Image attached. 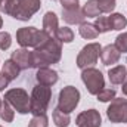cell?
Returning a JSON list of instances; mask_svg holds the SVG:
<instances>
[{
  "mask_svg": "<svg viewBox=\"0 0 127 127\" xmlns=\"http://www.w3.org/2000/svg\"><path fill=\"white\" fill-rule=\"evenodd\" d=\"M121 52L115 47V44H108L100 50V59L103 65H114L120 61Z\"/></svg>",
  "mask_w": 127,
  "mask_h": 127,
  "instance_id": "obj_13",
  "label": "cell"
},
{
  "mask_svg": "<svg viewBox=\"0 0 127 127\" xmlns=\"http://www.w3.org/2000/svg\"><path fill=\"white\" fill-rule=\"evenodd\" d=\"M108 78L112 84H123L127 78V68L124 65H117L108 71Z\"/></svg>",
  "mask_w": 127,
  "mask_h": 127,
  "instance_id": "obj_15",
  "label": "cell"
},
{
  "mask_svg": "<svg viewBox=\"0 0 127 127\" xmlns=\"http://www.w3.org/2000/svg\"><path fill=\"white\" fill-rule=\"evenodd\" d=\"M1 103H3V102H1V99H0V108H1Z\"/></svg>",
  "mask_w": 127,
  "mask_h": 127,
  "instance_id": "obj_35",
  "label": "cell"
},
{
  "mask_svg": "<svg viewBox=\"0 0 127 127\" xmlns=\"http://www.w3.org/2000/svg\"><path fill=\"white\" fill-rule=\"evenodd\" d=\"M121 90H123V93L127 96V81H124V83H123V87H121Z\"/></svg>",
  "mask_w": 127,
  "mask_h": 127,
  "instance_id": "obj_33",
  "label": "cell"
},
{
  "mask_svg": "<svg viewBox=\"0 0 127 127\" xmlns=\"http://www.w3.org/2000/svg\"><path fill=\"white\" fill-rule=\"evenodd\" d=\"M83 13H84V16H89V18H97V16H100L102 12H100L96 0H89L83 6Z\"/></svg>",
  "mask_w": 127,
  "mask_h": 127,
  "instance_id": "obj_20",
  "label": "cell"
},
{
  "mask_svg": "<svg viewBox=\"0 0 127 127\" xmlns=\"http://www.w3.org/2000/svg\"><path fill=\"white\" fill-rule=\"evenodd\" d=\"M3 27V19H1V16H0V28Z\"/></svg>",
  "mask_w": 127,
  "mask_h": 127,
  "instance_id": "obj_34",
  "label": "cell"
},
{
  "mask_svg": "<svg viewBox=\"0 0 127 127\" xmlns=\"http://www.w3.org/2000/svg\"><path fill=\"white\" fill-rule=\"evenodd\" d=\"M62 55V44L55 37H50L46 43L35 47L32 52V66L43 68L52 64H58Z\"/></svg>",
  "mask_w": 127,
  "mask_h": 127,
  "instance_id": "obj_1",
  "label": "cell"
},
{
  "mask_svg": "<svg viewBox=\"0 0 127 127\" xmlns=\"http://www.w3.org/2000/svg\"><path fill=\"white\" fill-rule=\"evenodd\" d=\"M55 38L59 40L61 43H71L74 40V32H72L71 28H68V27H62V28H58Z\"/></svg>",
  "mask_w": 127,
  "mask_h": 127,
  "instance_id": "obj_22",
  "label": "cell"
},
{
  "mask_svg": "<svg viewBox=\"0 0 127 127\" xmlns=\"http://www.w3.org/2000/svg\"><path fill=\"white\" fill-rule=\"evenodd\" d=\"M78 31H80V35H81L83 38H87V40H93V38H96V37L99 35V31L96 30L95 24H89V22L80 24Z\"/></svg>",
  "mask_w": 127,
  "mask_h": 127,
  "instance_id": "obj_18",
  "label": "cell"
},
{
  "mask_svg": "<svg viewBox=\"0 0 127 127\" xmlns=\"http://www.w3.org/2000/svg\"><path fill=\"white\" fill-rule=\"evenodd\" d=\"M15 6H16V0H0V12H3L6 15L12 16Z\"/></svg>",
  "mask_w": 127,
  "mask_h": 127,
  "instance_id": "obj_26",
  "label": "cell"
},
{
  "mask_svg": "<svg viewBox=\"0 0 127 127\" xmlns=\"http://www.w3.org/2000/svg\"><path fill=\"white\" fill-rule=\"evenodd\" d=\"M52 97V89L47 86L37 84L32 89L30 96V112L32 115H43L49 108V102Z\"/></svg>",
  "mask_w": 127,
  "mask_h": 127,
  "instance_id": "obj_3",
  "label": "cell"
},
{
  "mask_svg": "<svg viewBox=\"0 0 127 127\" xmlns=\"http://www.w3.org/2000/svg\"><path fill=\"white\" fill-rule=\"evenodd\" d=\"M13 117H15L13 108L4 100V102L1 103V108H0V118H1L4 123H12V121H13Z\"/></svg>",
  "mask_w": 127,
  "mask_h": 127,
  "instance_id": "obj_23",
  "label": "cell"
},
{
  "mask_svg": "<svg viewBox=\"0 0 127 127\" xmlns=\"http://www.w3.org/2000/svg\"><path fill=\"white\" fill-rule=\"evenodd\" d=\"M108 22L111 30H123L127 25L126 16L121 13H111V16H108Z\"/></svg>",
  "mask_w": 127,
  "mask_h": 127,
  "instance_id": "obj_19",
  "label": "cell"
},
{
  "mask_svg": "<svg viewBox=\"0 0 127 127\" xmlns=\"http://www.w3.org/2000/svg\"><path fill=\"white\" fill-rule=\"evenodd\" d=\"M35 80L38 84L41 86H53L56 81H58V72L47 68V66H43V68H38L37 69V74H35Z\"/></svg>",
  "mask_w": 127,
  "mask_h": 127,
  "instance_id": "obj_12",
  "label": "cell"
},
{
  "mask_svg": "<svg viewBox=\"0 0 127 127\" xmlns=\"http://www.w3.org/2000/svg\"><path fill=\"white\" fill-rule=\"evenodd\" d=\"M96 96H97V99L100 102H109V100H112L115 97V90L114 89H103V90H100Z\"/></svg>",
  "mask_w": 127,
  "mask_h": 127,
  "instance_id": "obj_29",
  "label": "cell"
},
{
  "mask_svg": "<svg viewBox=\"0 0 127 127\" xmlns=\"http://www.w3.org/2000/svg\"><path fill=\"white\" fill-rule=\"evenodd\" d=\"M102 13H109L115 9V0H96Z\"/></svg>",
  "mask_w": 127,
  "mask_h": 127,
  "instance_id": "obj_27",
  "label": "cell"
},
{
  "mask_svg": "<svg viewBox=\"0 0 127 127\" xmlns=\"http://www.w3.org/2000/svg\"><path fill=\"white\" fill-rule=\"evenodd\" d=\"M10 44H12V37H10V34L6 31L0 32V49L1 50H7L9 47H10Z\"/></svg>",
  "mask_w": 127,
  "mask_h": 127,
  "instance_id": "obj_30",
  "label": "cell"
},
{
  "mask_svg": "<svg viewBox=\"0 0 127 127\" xmlns=\"http://www.w3.org/2000/svg\"><path fill=\"white\" fill-rule=\"evenodd\" d=\"M59 25H58V16L55 12H46V15L43 16V31L49 34V37H55L58 31Z\"/></svg>",
  "mask_w": 127,
  "mask_h": 127,
  "instance_id": "obj_14",
  "label": "cell"
},
{
  "mask_svg": "<svg viewBox=\"0 0 127 127\" xmlns=\"http://www.w3.org/2000/svg\"><path fill=\"white\" fill-rule=\"evenodd\" d=\"M62 18L66 24H83L86 16L83 13V9H72V10H62Z\"/></svg>",
  "mask_w": 127,
  "mask_h": 127,
  "instance_id": "obj_16",
  "label": "cell"
},
{
  "mask_svg": "<svg viewBox=\"0 0 127 127\" xmlns=\"http://www.w3.org/2000/svg\"><path fill=\"white\" fill-rule=\"evenodd\" d=\"M49 34L43 30H37L35 27H22L16 31V41L28 49V47H38L43 43H46L49 40Z\"/></svg>",
  "mask_w": 127,
  "mask_h": 127,
  "instance_id": "obj_2",
  "label": "cell"
},
{
  "mask_svg": "<svg viewBox=\"0 0 127 127\" xmlns=\"http://www.w3.org/2000/svg\"><path fill=\"white\" fill-rule=\"evenodd\" d=\"M52 118H53V123L58 127H68L71 123V118H69V114H65L62 111H59L58 108L53 109V114H52Z\"/></svg>",
  "mask_w": 127,
  "mask_h": 127,
  "instance_id": "obj_21",
  "label": "cell"
},
{
  "mask_svg": "<svg viewBox=\"0 0 127 127\" xmlns=\"http://www.w3.org/2000/svg\"><path fill=\"white\" fill-rule=\"evenodd\" d=\"M4 100L19 114L30 112V96L24 89H10L4 93Z\"/></svg>",
  "mask_w": 127,
  "mask_h": 127,
  "instance_id": "obj_5",
  "label": "cell"
},
{
  "mask_svg": "<svg viewBox=\"0 0 127 127\" xmlns=\"http://www.w3.org/2000/svg\"><path fill=\"white\" fill-rule=\"evenodd\" d=\"M80 102V92L74 86H66L59 92L58 97V109L65 114H71Z\"/></svg>",
  "mask_w": 127,
  "mask_h": 127,
  "instance_id": "obj_4",
  "label": "cell"
},
{
  "mask_svg": "<svg viewBox=\"0 0 127 127\" xmlns=\"http://www.w3.org/2000/svg\"><path fill=\"white\" fill-rule=\"evenodd\" d=\"M95 27L96 30L100 32H108L111 31V28H109V22H108V16H97L95 21Z\"/></svg>",
  "mask_w": 127,
  "mask_h": 127,
  "instance_id": "obj_25",
  "label": "cell"
},
{
  "mask_svg": "<svg viewBox=\"0 0 127 127\" xmlns=\"http://www.w3.org/2000/svg\"><path fill=\"white\" fill-rule=\"evenodd\" d=\"M106 115L111 123H127V100L114 97L106 109Z\"/></svg>",
  "mask_w": 127,
  "mask_h": 127,
  "instance_id": "obj_9",
  "label": "cell"
},
{
  "mask_svg": "<svg viewBox=\"0 0 127 127\" xmlns=\"http://www.w3.org/2000/svg\"><path fill=\"white\" fill-rule=\"evenodd\" d=\"M115 47L121 53H127V32H121V34L117 35V38H115Z\"/></svg>",
  "mask_w": 127,
  "mask_h": 127,
  "instance_id": "obj_28",
  "label": "cell"
},
{
  "mask_svg": "<svg viewBox=\"0 0 127 127\" xmlns=\"http://www.w3.org/2000/svg\"><path fill=\"white\" fill-rule=\"evenodd\" d=\"M10 59L19 66V69H28L32 66V52H30L25 47L18 49L12 53Z\"/></svg>",
  "mask_w": 127,
  "mask_h": 127,
  "instance_id": "obj_11",
  "label": "cell"
},
{
  "mask_svg": "<svg viewBox=\"0 0 127 127\" xmlns=\"http://www.w3.org/2000/svg\"><path fill=\"white\" fill-rule=\"evenodd\" d=\"M100 123H102V118L99 111L96 109L83 111L75 118V124L78 127H100Z\"/></svg>",
  "mask_w": 127,
  "mask_h": 127,
  "instance_id": "obj_10",
  "label": "cell"
},
{
  "mask_svg": "<svg viewBox=\"0 0 127 127\" xmlns=\"http://www.w3.org/2000/svg\"><path fill=\"white\" fill-rule=\"evenodd\" d=\"M81 80L86 84V89L89 90L90 95H97L100 90L105 89V80L103 75L99 69L96 68H86L81 72Z\"/></svg>",
  "mask_w": 127,
  "mask_h": 127,
  "instance_id": "obj_6",
  "label": "cell"
},
{
  "mask_svg": "<svg viewBox=\"0 0 127 127\" xmlns=\"http://www.w3.org/2000/svg\"><path fill=\"white\" fill-rule=\"evenodd\" d=\"M62 4V10H72V9H78V0H59Z\"/></svg>",
  "mask_w": 127,
  "mask_h": 127,
  "instance_id": "obj_31",
  "label": "cell"
},
{
  "mask_svg": "<svg viewBox=\"0 0 127 127\" xmlns=\"http://www.w3.org/2000/svg\"><path fill=\"white\" fill-rule=\"evenodd\" d=\"M0 127H1V126H0Z\"/></svg>",
  "mask_w": 127,
  "mask_h": 127,
  "instance_id": "obj_36",
  "label": "cell"
},
{
  "mask_svg": "<svg viewBox=\"0 0 127 127\" xmlns=\"http://www.w3.org/2000/svg\"><path fill=\"white\" fill-rule=\"evenodd\" d=\"M49 126V118L46 114L43 115H34L31 121L28 123V127H47Z\"/></svg>",
  "mask_w": 127,
  "mask_h": 127,
  "instance_id": "obj_24",
  "label": "cell"
},
{
  "mask_svg": "<svg viewBox=\"0 0 127 127\" xmlns=\"http://www.w3.org/2000/svg\"><path fill=\"white\" fill-rule=\"evenodd\" d=\"M100 50H102V47L99 43H90V44L84 46L77 56V66L81 69L92 68L97 62V58L100 56Z\"/></svg>",
  "mask_w": 127,
  "mask_h": 127,
  "instance_id": "obj_7",
  "label": "cell"
},
{
  "mask_svg": "<svg viewBox=\"0 0 127 127\" xmlns=\"http://www.w3.org/2000/svg\"><path fill=\"white\" fill-rule=\"evenodd\" d=\"M19 71H21V69H19V66L13 62L12 59L6 61V62L3 64V68H1V74L4 75V78H6L7 81L15 80V78L19 75Z\"/></svg>",
  "mask_w": 127,
  "mask_h": 127,
  "instance_id": "obj_17",
  "label": "cell"
},
{
  "mask_svg": "<svg viewBox=\"0 0 127 127\" xmlns=\"http://www.w3.org/2000/svg\"><path fill=\"white\" fill-rule=\"evenodd\" d=\"M7 83H9V81H7V80L4 78V75L0 72V92H1V90H4V89L7 87Z\"/></svg>",
  "mask_w": 127,
  "mask_h": 127,
  "instance_id": "obj_32",
  "label": "cell"
},
{
  "mask_svg": "<svg viewBox=\"0 0 127 127\" xmlns=\"http://www.w3.org/2000/svg\"><path fill=\"white\" fill-rule=\"evenodd\" d=\"M40 6H41L40 0H16V6L12 13V18L19 21H28L40 9Z\"/></svg>",
  "mask_w": 127,
  "mask_h": 127,
  "instance_id": "obj_8",
  "label": "cell"
}]
</instances>
